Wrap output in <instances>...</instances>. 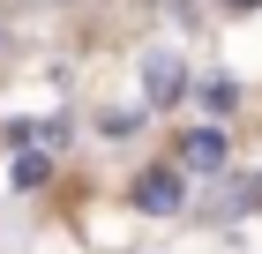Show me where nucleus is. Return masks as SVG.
Wrapping results in <instances>:
<instances>
[{"mask_svg": "<svg viewBox=\"0 0 262 254\" xmlns=\"http://www.w3.org/2000/svg\"><path fill=\"white\" fill-rule=\"evenodd\" d=\"M135 210L142 217H172L180 210V172H142L135 179Z\"/></svg>", "mask_w": 262, "mask_h": 254, "instance_id": "obj_1", "label": "nucleus"}, {"mask_svg": "<svg viewBox=\"0 0 262 254\" xmlns=\"http://www.w3.org/2000/svg\"><path fill=\"white\" fill-rule=\"evenodd\" d=\"M255 195H262V187H255Z\"/></svg>", "mask_w": 262, "mask_h": 254, "instance_id": "obj_6", "label": "nucleus"}, {"mask_svg": "<svg viewBox=\"0 0 262 254\" xmlns=\"http://www.w3.org/2000/svg\"><path fill=\"white\" fill-rule=\"evenodd\" d=\"M225 8H262V0H225Z\"/></svg>", "mask_w": 262, "mask_h": 254, "instance_id": "obj_5", "label": "nucleus"}, {"mask_svg": "<svg viewBox=\"0 0 262 254\" xmlns=\"http://www.w3.org/2000/svg\"><path fill=\"white\" fill-rule=\"evenodd\" d=\"M232 98H240V90H232V82H225V75H210V82H202V105H210V112H225V105H232Z\"/></svg>", "mask_w": 262, "mask_h": 254, "instance_id": "obj_4", "label": "nucleus"}, {"mask_svg": "<svg viewBox=\"0 0 262 254\" xmlns=\"http://www.w3.org/2000/svg\"><path fill=\"white\" fill-rule=\"evenodd\" d=\"M142 90H150V105H180V90H187V82H180V60H172V53H150V60H142Z\"/></svg>", "mask_w": 262, "mask_h": 254, "instance_id": "obj_2", "label": "nucleus"}, {"mask_svg": "<svg viewBox=\"0 0 262 254\" xmlns=\"http://www.w3.org/2000/svg\"><path fill=\"white\" fill-rule=\"evenodd\" d=\"M180 157H187V165H195V172H217V165H225V127H195Z\"/></svg>", "mask_w": 262, "mask_h": 254, "instance_id": "obj_3", "label": "nucleus"}]
</instances>
